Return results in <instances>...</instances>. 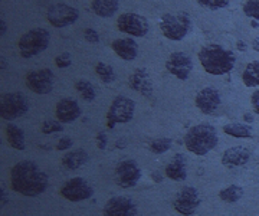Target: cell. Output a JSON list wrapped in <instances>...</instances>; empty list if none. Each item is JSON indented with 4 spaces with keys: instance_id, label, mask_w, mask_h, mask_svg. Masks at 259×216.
Wrapping results in <instances>:
<instances>
[{
    "instance_id": "10",
    "label": "cell",
    "mask_w": 259,
    "mask_h": 216,
    "mask_svg": "<svg viewBox=\"0 0 259 216\" xmlns=\"http://www.w3.org/2000/svg\"><path fill=\"white\" fill-rule=\"evenodd\" d=\"M59 193L69 202H83L93 197L94 188L87 179L78 176V178L66 180L59 190Z\"/></svg>"
},
{
    "instance_id": "25",
    "label": "cell",
    "mask_w": 259,
    "mask_h": 216,
    "mask_svg": "<svg viewBox=\"0 0 259 216\" xmlns=\"http://www.w3.org/2000/svg\"><path fill=\"white\" fill-rule=\"evenodd\" d=\"M223 133L231 136V137H235V139H250L252 134H253V130L246 122L245 124H242V122H229V124L223 125Z\"/></svg>"
},
{
    "instance_id": "17",
    "label": "cell",
    "mask_w": 259,
    "mask_h": 216,
    "mask_svg": "<svg viewBox=\"0 0 259 216\" xmlns=\"http://www.w3.org/2000/svg\"><path fill=\"white\" fill-rule=\"evenodd\" d=\"M82 114L81 105L78 104V101L72 98V97H65L61 98L55 107V115L56 120L61 121L62 124L66 122H72L75 120H78Z\"/></svg>"
},
{
    "instance_id": "37",
    "label": "cell",
    "mask_w": 259,
    "mask_h": 216,
    "mask_svg": "<svg viewBox=\"0 0 259 216\" xmlns=\"http://www.w3.org/2000/svg\"><path fill=\"white\" fill-rule=\"evenodd\" d=\"M95 141H97V147L100 150H105L107 149V144H108V137L104 132H100L95 136Z\"/></svg>"
},
{
    "instance_id": "24",
    "label": "cell",
    "mask_w": 259,
    "mask_h": 216,
    "mask_svg": "<svg viewBox=\"0 0 259 216\" xmlns=\"http://www.w3.org/2000/svg\"><path fill=\"white\" fill-rule=\"evenodd\" d=\"M6 140L15 150L23 151L26 149V136L25 132L16 124L6 125Z\"/></svg>"
},
{
    "instance_id": "43",
    "label": "cell",
    "mask_w": 259,
    "mask_h": 216,
    "mask_svg": "<svg viewBox=\"0 0 259 216\" xmlns=\"http://www.w3.org/2000/svg\"><path fill=\"white\" fill-rule=\"evenodd\" d=\"M252 48L255 49V51H258L259 52V38H256L253 40V44H252Z\"/></svg>"
},
{
    "instance_id": "31",
    "label": "cell",
    "mask_w": 259,
    "mask_h": 216,
    "mask_svg": "<svg viewBox=\"0 0 259 216\" xmlns=\"http://www.w3.org/2000/svg\"><path fill=\"white\" fill-rule=\"evenodd\" d=\"M245 16L250 19L259 20V0H246L242 6Z\"/></svg>"
},
{
    "instance_id": "35",
    "label": "cell",
    "mask_w": 259,
    "mask_h": 216,
    "mask_svg": "<svg viewBox=\"0 0 259 216\" xmlns=\"http://www.w3.org/2000/svg\"><path fill=\"white\" fill-rule=\"evenodd\" d=\"M83 38H85V40H87L88 44H93V45L100 42V35H98V32L93 28H87L83 30Z\"/></svg>"
},
{
    "instance_id": "8",
    "label": "cell",
    "mask_w": 259,
    "mask_h": 216,
    "mask_svg": "<svg viewBox=\"0 0 259 216\" xmlns=\"http://www.w3.org/2000/svg\"><path fill=\"white\" fill-rule=\"evenodd\" d=\"M202 203L199 190L193 186H185L176 193L173 199V207L179 215L192 216L196 213Z\"/></svg>"
},
{
    "instance_id": "1",
    "label": "cell",
    "mask_w": 259,
    "mask_h": 216,
    "mask_svg": "<svg viewBox=\"0 0 259 216\" xmlns=\"http://www.w3.org/2000/svg\"><path fill=\"white\" fill-rule=\"evenodd\" d=\"M48 185V175L32 160H22L10 169V186L22 196H39L47 190Z\"/></svg>"
},
{
    "instance_id": "6",
    "label": "cell",
    "mask_w": 259,
    "mask_h": 216,
    "mask_svg": "<svg viewBox=\"0 0 259 216\" xmlns=\"http://www.w3.org/2000/svg\"><path fill=\"white\" fill-rule=\"evenodd\" d=\"M134 113L136 103L125 95H117L107 111V128L114 130L117 124H127L134 118Z\"/></svg>"
},
{
    "instance_id": "21",
    "label": "cell",
    "mask_w": 259,
    "mask_h": 216,
    "mask_svg": "<svg viewBox=\"0 0 259 216\" xmlns=\"http://www.w3.org/2000/svg\"><path fill=\"white\" fill-rule=\"evenodd\" d=\"M164 173L168 179L176 180V182H183L187 179V159L185 154L177 153L171 161L168 163L164 169Z\"/></svg>"
},
{
    "instance_id": "28",
    "label": "cell",
    "mask_w": 259,
    "mask_h": 216,
    "mask_svg": "<svg viewBox=\"0 0 259 216\" xmlns=\"http://www.w3.org/2000/svg\"><path fill=\"white\" fill-rule=\"evenodd\" d=\"M75 90L78 91V94L81 95V98H83V101H87V103H93L94 100H95V97H97L95 87L90 81H87V79L76 81Z\"/></svg>"
},
{
    "instance_id": "39",
    "label": "cell",
    "mask_w": 259,
    "mask_h": 216,
    "mask_svg": "<svg viewBox=\"0 0 259 216\" xmlns=\"http://www.w3.org/2000/svg\"><path fill=\"white\" fill-rule=\"evenodd\" d=\"M151 179H153L156 183H161V182H163V175H161L160 171H153V173H151Z\"/></svg>"
},
{
    "instance_id": "38",
    "label": "cell",
    "mask_w": 259,
    "mask_h": 216,
    "mask_svg": "<svg viewBox=\"0 0 259 216\" xmlns=\"http://www.w3.org/2000/svg\"><path fill=\"white\" fill-rule=\"evenodd\" d=\"M250 104H252V108L256 114H259V88L256 91H253V94L250 97Z\"/></svg>"
},
{
    "instance_id": "32",
    "label": "cell",
    "mask_w": 259,
    "mask_h": 216,
    "mask_svg": "<svg viewBox=\"0 0 259 216\" xmlns=\"http://www.w3.org/2000/svg\"><path fill=\"white\" fill-rule=\"evenodd\" d=\"M200 6L209 10H221L229 6L231 0H196Z\"/></svg>"
},
{
    "instance_id": "41",
    "label": "cell",
    "mask_w": 259,
    "mask_h": 216,
    "mask_svg": "<svg viewBox=\"0 0 259 216\" xmlns=\"http://www.w3.org/2000/svg\"><path fill=\"white\" fill-rule=\"evenodd\" d=\"M6 30H8V25H6V20H0V35L3 36L5 33H6Z\"/></svg>"
},
{
    "instance_id": "44",
    "label": "cell",
    "mask_w": 259,
    "mask_h": 216,
    "mask_svg": "<svg viewBox=\"0 0 259 216\" xmlns=\"http://www.w3.org/2000/svg\"><path fill=\"white\" fill-rule=\"evenodd\" d=\"M2 205H6V192L2 189Z\"/></svg>"
},
{
    "instance_id": "3",
    "label": "cell",
    "mask_w": 259,
    "mask_h": 216,
    "mask_svg": "<svg viewBox=\"0 0 259 216\" xmlns=\"http://www.w3.org/2000/svg\"><path fill=\"white\" fill-rule=\"evenodd\" d=\"M218 146L216 128L203 122L193 125L185 136V147L196 156H206Z\"/></svg>"
},
{
    "instance_id": "26",
    "label": "cell",
    "mask_w": 259,
    "mask_h": 216,
    "mask_svg": "<svg viewBox=\"0 0 259 216\" xmlns=\"http://www.w3.org/2000/svg\"><path fill=\"white\" fill-rule=\"evenodd\" d=\"M242 82L249 88H259V61H252L242 72Z\"/></svg>"
},
{
    "instance_id": "19",
    "label": "cell",
    "mask_w": 259,
    "mask_h": 216,
    "mask_svg": "<svg viewBox=\"0 0 259 216\" xmlns=\"http://www.w3.org/2000/svg\"><path fill=\"white\" fill-rule=\"evenodd\" d=\"M128 84L131 90H134L136 93H140L144 97H151L153 95V82L148 74V69L146 68H137L133 71V74L130 75Z\"/></svg>"
},
{
    "instance_id": "20",
    "label": "cell",
    "mask_w": 259,
    "mask_h": 216,
    "mask_svg": "<svg viewBox=\"0 0 259 216\" xmlns=\"http://www.w3.org/2000/svg\"><path fill=\"white\" fill-rule=\"evenodd\" d=\"M112 51L117 54V57L124 61H134L139 54V45L133 38H122L112 40Z\"/></svg>"
},
{
    "instance_id": "42",
    "label": "cell",
    "mask_w": 259,
    "mask_h": 216,
    "mask_svg": "<svg viewBox=\"0 0 259 216\" xmlns=\"http://www.w3.org/2000/svg\"><path fill=\"white\" fill-rule=\"evenodd\" d=\"M243 120H245L246 124H252V122H253V115L249 113H246L245 115H243Z\"/></svg>"
},
{
    "instance_id": "11",
    "label": "cell",
    "mask_w": 259,
    "mask_h": 216,
    "mask_svg": "<svg viewBox=\"0 0 259 216\" xmlns=\"http://www.w3.org/2000/svg\"><path fill=\"white\" fill-rule=\"evenodd\" d=\"M148 20L147 18L141 16L139 13H133V12H125L118 16L117 20V29L127 33L131 38H143L146 36L148 32Z\"/></svg>"
},
{
    "instance_id": "16",
    "label": "cell",
    "mask_w": 259,
    "mask_h": 216,
    "mask_svg": "<svg viewBox=\"0 0 259 216\" xmlns=\"http://www.w3.org/2000/svg\"><path fill=\"white\" fill-rule=\"evenodd\" d=\"M104 216H136L137 206L136 203L127 196L110 197L102 209Z\"/></svg>"
},
{
    "instance_id": "29",
    "label": "cell",
    "mask_w": 259,
    "mask_h": 216,
    "mask_svg": "<svg viewBox=\"0 0 259 216\" xmlns=\"http://www.w3.org/2000/svg\"><path fill=\"white\" fill-rule=\"evenodd\" d=\"M95 74L101 79L104 84H112L115 81V71L111 65L105 62H98L95 65Z\"/></svg>"
},
{
    "instance_id": "45",
    "label": "cell",
    "mask_w": 259,
    "mask_h": 216,
    "mask_svg": "<svg viewBox=\"0 0 259 216\" xmlns=\"http://www.w3.org/2000/svg\"><path fill=\"white\" fill-rule=\"evenodd\" d=\"M252 26L253 28H258V22H252Z\"/></svg>"
},
{
    "instance_id": "34",
    "label": "cell",
    "mask_w": 259,
    "mask_h": 216,
    "mask_svg": "<svg viewBox=\"0 0 259 216\" xmlns=\"http://www.w3.org/2000/svg\"><path fill=\"white\" fill-rule=\"evenodd\" d=\"M55 65L61 69H65V68H69L72 65V57L69 52H62L59 55H56L55 58Z\"/></svg>"
},
{
    "instance_id": "18",
    "label": "cell",
    "mask_w": 259,
    "mask_h": 216,
    "mask_svg": "<svg viewBox=\"0 0 259 216\" xmlns=\"http://www.w3.org/2000/svg\"><path fill=\"white\" fill-rule=\"evenodd\" d=\"M250 157H252V154H250V151L246 147H243V146H233V147H229V149H226V150L223 151L221 161H222V164L225 167L232 169V167H242V166L248 164Z\"/></svg>"
},
{
    "instance_id": "23",
    "label": "cell",
    "mask_w": 259,
    "mask_h": 216,
    "mask_svg": "<svg viewBox=\"0 0 259 216\" xmlns=\"http://www.w3.org/2000/svg\"><path fill=\"white\" fill-rule=\"evenodd\" d=\"M120 8V0H93L91 10L100 18H112Z\"/></svg>"
},
{
    "instance_id": "22",
    "label": "cell",
    "mask_w": 259,
    "mask_h": 216,
    "mask_svg": "<svg viewBox=\"0 0 259 216\" xmlns=\"http://www.w3.org/2000/svg\"><path fill=\"white\" fill-rule=\"evenodd\" d=\"M90 160L88 151L83 149H75V150L68 151L62 157V166L66 170H78L83 167Z\"/></svg>"
},
{
    "instance_id": "30",
    "label": "cell",
    "mask_w": 259,
    "mask_h": 216,
    "mask_svg": "<svg viewBox=\"0 0 259 216\" xmlns=\"http://www.w3.org/2000/svg\"><path fill=\"white\" fill-rule=\"evenodd\" d=\"M171 144H173V140L168 139V137H161V139H156L150 143L148 146V150L154 154H164L166 151H168L171 149Z\"/></svg>"
},
{
    "instance_id": "36",
    "label": "cell",
    "mask_w": 259,
    "mask_h": 216,
    "mask_svg": "<svg viewBox=\"0 0 259 216\" xmlns=\"http://www.w3.org/2000/svg\"><path fill=\"white\" fill-rule=\"evenodd\" d=\"M72 146H74V140H72L71 137H68V136H64V137H61L59 141H58L56 149H58V150H68V149H71Z\"/></svg>"
},
{
    "instance_id": "27",
    "label": "cell",
    "mask_w": 259,
    "mask_h": 216,
    "mask_svg": "<svg viewBox=\"0 0 259 216\" xmlns=\"http://www.w3.org/2000/svg\"><path fill=\"white\" fill-rule=\"evenodd\" d=\"M243 196V189L238 185H231L219 192V199L225 203H236Z\"/></svg>"
},
{
    "instance_id": "15",
    "label": "cell",
    "mask_w": 259,
    "mask_h": 216,
    "mask_svg": "<svg viewBox=\"0 0 259 216\" xmlns=\"http://www.w3.org/2000/svg\"><path fill=\"white\" fill-rule=\"evenodd\" d=\"M221 104H222V97H221L219 90H216L214 87H210V85L202 88L194 97L196 108L206 115L216 113V110L221 107Z\"/></svg>"
},
{
    "instance_id": "7",
    "label": "cell",
    "mask_w": 259,
    "mask_h": 216,
    "mask_svg": "<svg viewBox=\"0 0 259 216\" xmlns=\"http://www.w3.org/2000/svg\"><path fill=\"white\" fill-rule=\"evenodd\" d=\"M29 111V100L20 91L6 93L0 97V117L5 121H15Z\"/></svg>"
},
{
    "instance_id": "4",
    "label": "cell",
    "mask_w": 259,
    "mask_h": 216,
    "mask_svg": "<svg viewBox=\"0 0 259 216\" xmlns=\"http://www.w3.org/2000/svg\"><path fill=\"white\" fill-rule=\"evenodd\" d=\"M160 30L168 40H183L192 30V19L185 12L166 13L160 19Z\"/></svg>"
},
{
    "instance_id": "40",
    "label": "cell",
    "mask_w": 259,
    "mask_h": 216,
    "mask_svg": "<svg viewBox=\"0 0 259 216\" xmlns=\"http://www.w3.org/2000/svg\"><path fill=\"white\" fill-rule=\"evenodd\" d=\"M236 48H238V51H241V52H245L246 49H248V45L243 42V40H238L236 42Z\"/></svg>"
},
{
    "instance_id": "14",
    "label": "cell",
    "mask_w": 259,
    "mask_h": 216,
    "mask_svg": "<svg viewBox=\"0 0 259 216\" xmlns=\"http://www.w3.org/2000/svg\"><path fill=\"white\" fill-rule=\"evenodd\" d=\"M166 69L177 79L186 81L193 71V59L183 51H176L167 58Z\"/></svg>"
},
{
    "instance_id": "9",
    "label": "cell",
    "mask_w": 259,
    "mask_h": 216,
    "mask_svg": "<svg viewBox=\"0 0 259 216\" xmlns=\"http://www.w3.org/2000/svg\"><path fill=\"white\" fill-rule=\"evenodd\" d=\"M47 19L54 28H66L79 19V10L66 3H55L48 8Z\"/></svg>"
},
{
    "instance_id": "2",
    "label": "cell",
    "mask_w": 259,
    "mask_h": 216,
    "mask_svg": "<svg viewBox=\"0 0 259 216\" xmlns=\"http://www.w3.org/2000/svg\"><path fill=\"white\" fill-rule=\"evenodd\" d=\"M197 57L204 71L210 75L229 74L236 64V55L219 44L203 45L200 48Z\"/></svg>"
},
{
    "instance_id": "33",
    "label": "cell",
    "mask_w": 259,
    "mask_h": 216,
    "mask_svg": "<svg viewBox=\"0 0 259 216\" xmlns=\"http://www.w3.org/2000/svg\"><path fill=\"white\" fill-rule=\"evenodd\" d=\"M61 132H64V125L58 120H47L42 124V133L44 134H55V133Z\"/></svg>"
},
{
    "instance_id": "12",
    "label": "cell",
    "mask_w": 259,
    "mask_h": 216,
    "mask_svg": "<svg viewBox=\"0 0 259 216\" xmlns=\"http://www.w3.org/2000/svg\"><path fill=\"white\" fill-rule=\"evenodd\" d=\"M25 84L32 93L39 95H47L54 90L55 85V74L49 68L30 71L25 76Z\"/></svg>"
},
{
    "instance_id": "5",
    "label": "cell",
    "mask_w": 259,
    "mask_h": 216,
    "mask_svg": "<svg viewBox=\"0 0 259 216\" xmlns=\"http://www.w3.org/2000/svg\"><path fill=\"white\" fill-rule=\"evenodd\" d=\"M51 42V33L45 28H35L23 33L18 42L19 54L22 58H33L42 54Z\"/></svg>"
},
{
    "instance_id": "13",
    "label": "cell",
    "mask_w": 259,
    "mask_h": 216,
    "mask_svg": "<svg viewBox=\"0 0 259 216\" xmlns=\"http://www.w3.org/2000/svg\"><path fill=\"white\" fill-rule=\"evenodd\" d=\"M141 175L143 173H141V169L137 164V161L131 159L121 160L114 170L115 183L122 189L134 188L141 179Z\"/></svg>"
}]
</instances>
